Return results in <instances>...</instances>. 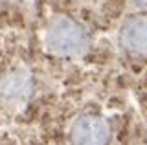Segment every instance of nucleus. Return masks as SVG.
<instances>
[{
	"label": "nucleus",
	"mask_w": 147,
	"mask_h": 145,
	"mask_svg": "<svg viewBox=\"0 0 147 145\" xmlns=\"http://www.w3.org/2000/svg\"><path fill=\"white\" fill-rule=\"evenodd\" d=\"M88 33L83 26L70 19H57L50 24L46 33L48 50L61 57H76L83 55L88 50Z\"/></svg>",
	"instance_id": "f257e3e1"
},
{
	"label": "nucleus",
	"mask_w": 147,
	"mask_h": 145,
	"mask_svg": "<svg viewBox=\"0 0 147 145\" xmlns=\"http://www.w3.org/2000/svg\"><path fill=\"white\" fill-rule=\"evenodd\" d=\"M74 145H107L110 138V129L107 121L98 116H81L72 125Z\"/></svg>",
	"instance_id": "f03ea898"
},
{
	"label": "nucleus",
	"mask_w": 147,
	"mask_h": 145,
	"mask_svg": "<svg viewBox=\"0 0 147 145\" xmlns=\"http://www.w3.org/2000/svg\"><path fill=\"white\" fill-rule=\"evenodd\" d=\"M31 75L24 70H15L0 81V99L7 105H22L31 94Z\"/></svg>",
	"instance_id": "7ed1b4c3"
},
{
	"label": "nucleus",
	"mask_w": 147,
	"mask_h": 145,
	"mask_svg": "<svg viewBox=\"0 0 147 145\" xmlns=\"http://www.w3.org/2000/svg\"><path fill=\"white\" fill-rule=\"evenodd\" d=\"M119 42L134 55H147V17H131L123 22Z\"/></svg>",
	"instance_id": "20e7f679"
}]
</instances>
